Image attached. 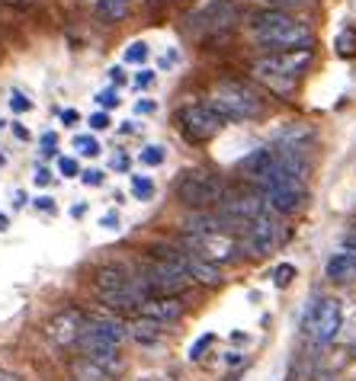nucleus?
<instances>
[{"mask_svg": "<svg viewBox=\"0 0 356 381\" xmlns=\"http://www.w3.org/2000/svg\"><path fill=\"white\" fill-rule=\"evenodd\" d=\"M74 151L84 154V157H96V154H100V144H96V138H90V135H74Z\"/></svg>", "mask_w": 356, "mask_h": 381, "instance_id": "obj_24", "label": "nucleus"}, {"mask_svg": "<svg viewBox=\"0 0 356 381\" xmlns=\"http://www.w3.org/2000/svg\"><path fill=\"white\" fill-rule=\"evenodd\" d=\"M135 314L141 317V320H154V324H174V320H180V314H183V305H180V298H145L138 305V311Z\"/></svg>", "mask_w": 356, "mask_h": 381, "instance_id": "obj_14", "label": "nucleus"}, {"mask_svg": "<svg viewBox=\"0 0 356 381\" xmlns=\"http://www.w3.org/2000/svg\"><path fill=\"white\" fill-rule=\"evenodd\" d=\"M52 151H58V135H42V154H52Z\"/></svg>", "mask_w": 356, "mask_h": 381, "instance_id": "obj_35", "label": "nucleus"}, {"mask_svg": "<svg viewBox=\"0 0 356 381\" xmlns=\"http://www.w3.org/2000/svg\"><path fill=\"white\" fill-rule=\"evenodd\" d=\"M206 106L222 122H247L263 116V100L247 84H238V80H222L212 87Z\"/></svg>", "mask_w": 356, "mask_h": 381, "instance_id": "obj_3", "label": "nucleus"}, {"mask_svg": "<svg viewBox=\"0 0 356 381\" xmlns=\"http://www.w3.org/2000/svg\"><path fill=\"white\" fill-rule=\"evenodd\" d=\"M81 372V378L84 381H106V372L100 369V365H94L90 359H81V362L74 365V375Z\"/></svg>", "mask_w": 356, "mask_h": 381, "instance_id": "obj_23", "label": "nucleus"}, {"mask_svg": "<svg viewBox=\"0 0 356 381\" xmlns=\"http://www.w3.org/2000/svg\"><path fill=\"white\" fill-rule=\"evenodd\" d=\"M344 250L356 257V234H347V237H344Z\"/></svg>", "mask_w": 356, "mask_h": 381, "instance_id": "obj_41", "label": "nucleus"}, {"mask_svg": "<svg viewBox=\"0 0 356 381\" xmlns=\"http://www.w3.org/2000/svg\"><path fill=\"white\" fill-rule=\"evenodd\" d=\"M10 106H13L17 112H26V109H32V100H29L26 94H19V90H17V94L10 96Z\"/></svg>", "mask_w": 356, "mask_h": 381, "instance_id": "obj_31", "label": "nucleus"}, {"mask_svg": "<svg viewBox=\"0 0 356 381\" xmlns=\"http://www.w3.org/2000/svg\"><path fill=\"white\" fill-rule=\"evenodd\" d=\"M0 381H23V378H19V375H13V372H3V369H0Z\"/></svg>", "mask_w": 356, "mask_h": 381, "instance_id": "obj_47", "label": "nucleus"}, {"mask_svg": "<svg viewBox=\"0 0 356 381\" xmlns=\"http://www.w3.org/2000/svg\"><path fill=\"white\" fill-rule=\"evenodd\" d=\"M328 279L337 282V285H347V282H356V257L347 250L334 253L328 260Z\"/></svg>", "mask_w": 356, "mask_h": 381, "instance_id": "obj_16", "label": "nucleus"}, {"mask_svg": "<svg viewBox=\"0 0 356 381\" xmlns=\"http://www.w3.org/2000/svg\"><path fill=\"white\" fill-rule=\"evenodd\" d=\"M36 205L42 208V212H55V199H48V195H42V199H36Z\"/></svg>", "mask_w": 356, "mask_h": 381, "instance_id": "obj_38", "label": "nucleus"}, {"mask_svg": "<svg viewBox=\"0 0 356 381\" xmlns=\"http://www.w3.org/2000/svg\"><path fill=\"white\" fill-rule=\"evenodd\" d=\"M340 324H344V307H340V301L324 298L308 317V334L318 346H328L331 340L340 334Z\"/></svg>", "mask_w": 356, "mask_h": 381, "instance_id": "obj_11", "label": "nucleus"}, {"mask_svg": "<svg viewBox=\"0 0 356 381\" xmlns=\"http://www.w3.org/2000/svg\"><path fill=\"white\" fill-rule=\"evenodd\" d=\"M158 3H160V0H158Z\"/></svg>", "mask_w": 356, "mask_h": 381, "instance_id": "obj_53", "label": "nucleus"}, {"mask_svg": "<svg viewBox=\"0 0 356 381\" xmlns=\"http://www.w3.org/2000/svg\"><path fill=\"white\" fill-rule=\"evenodd\" d=\"M77 119H81V116H77V109H65V112H61V122H65V125H74Z\"/></svg>", "mask_w": 356, "mask_h": 381, "instance_id": "obj_40", "label": "nucleus"}, {"mask_svg": "<svg viewBox=\"0 0 356 381\" xmlns=\"http://www.w3.org/2000/svg\"><path fill=\"white\" fill-rule=\"evenodd\" d=\"M187 270H189V279L202 282V285H218L222 282V270H218V263H209L196 253H187Z\"/></svg>", "mask_w": 356, "mask_h": 381, "instance_id": "obj_17", "label": "nucleus"}, {"mask_svg": "<svg viewBox=\"0 0 356 381\" xmlns=\"http://www.w3.org/2000/svg\"><path fill=\"white\" fill-rule=\"evenodd\" d=\"M96 292L103 298V305L116 311H138V305L148 298L141 279H132L122 266H103L96 272Z\"/></svg>", "mask_w": 356, "mask_h": 381, "instance_id": "obj_4", "label": "nucleus"}, {"mask_svg": "<svg viewBox=\"0 0 356 381\" xmlns=\"http://www.w3.org/2000/svg\"><path fill=\"white\" fill-rule=\"evenodd\" d=\"M36 183H39V186H48V183H52V173H48V170H39V173H36Z\"/></svg>", "mask_w": 356, "mask_h": 381, "instance_id": "obj_43", "label": "nucleus"}, {"mask_svg": "<svg viewBox=\"0 0 356 381\" xmlns=\"http://www.w3.org/2000/svg\"><path fill=\"white\" fill-rule=\"evenodd\" d=\"M138 157H141V164H148V167H160L167 154H164V148H160V144H148V148L141 151Z\"/></svg>", "mask_w": 356, "mask_h": 381, "instance_id": "obj_25", "label": "nucleus"}, {"mask_svg": "<svg viewBox=\"0 0 356 381\" xmlns=\"http://www.w3.org/2000/svg\"><path fill=\"white\" fill-rule=\"evenodd\" d=\"M135 109H138L141 116H148V112H154V109H158V106H154V102H151V100H138V106H135Z\"/></svg>", "mask_w": 356, "mask_h": 381, "instance_id": "obj_39", "label": "nucleus"}, {"mask_svg": "<svg viewBox=\"0 0 356 381\" xmlns=\"http://www.w3.org/2000/svg\"><path fill=\"white\" fill-rule=\"evenodd\" d=\"M77 346L84 349V359H90L94 365H100L106 375H116L122 369V356H119V346L103 340V336H96L90 327H84V334L77 340Z\"/></svg>", "mask_w": 356, "mask_h": 381, "instance_id": "obj_12", "label": "nucleus"}, {"mask_svg": "<svg viewBox=\"0 0 356 381\" xmlns=\"http://www.w3.org/2000/svg\"><path fill=\"white\" fill-rule=\"evenodd\" d=\"M94 100L100 102L103 109H116V106H119V94H116V90H100Z\"/></svg>", "mask_w": 356, "mask_h": 381, "instance_id": "obj_29", "label": "nucleus"}, {"mask_svg": "<svg viewBox=\"0 0 356 381\" xmlns=\"http://www.w3.org/2000/svg\"><path fill=\"white\" fill-rule=\"evenodd\" d=\"M132 193L138 199H151L154 195V179L151 177H132Z\"/></svg>", "mask_w": 356, "mask_h": 381, "instance_id": "obj_26", "label": "nucleus"}, {"mask_svg": "<svg viewBox=\"0 0 356 381\" xmlns=\"http://www.w3.org/2000/svg\"><path fill=\"white\" fill-rule=\"evenodd\" d=\"M141 381H154V378H141Z\"/></svg>", "mask_w": 356, "mask_h": 381, "instance_id": "obj_51", "label": "nucleus"}, {"mask_svg": "<svg viewBox=\"0 0 356 381\" xmlns=\"http://www.w3.org/2000/svg\"><path fill=\"white\" fill-rule=\"evenodd\" d=\"M113 167L116 170H129V157H125V154H116V157H113Z\"/></svg>", "mask_w": 356, "mask_h": 381, "instance_id": "obj_42", "label": "nucleus"}, {"mask_svg": "<svg viewBox=\"0 0 356 381\" xmlns=\"http://www.w3.org/2000/svg\"><path fill=\"white\" fill-rule=\"evenodd\" d=\"M87 327V314L84 311H77V307H65V311H58L52 320L45 324V334L48 340L55 346H74L81 340Z\"/></svg>", "mask_w": 356, "mask_h": 381, "instance_id": "obj_13", "label": "nucleus"}, {"mask_svg": "<svg viewBox=\"0 0 356 381\" xmlns=\"http://www.w3.org/2000/svg\"><path fill=\"white\" fill-rule=\"evenodd\" d=\"M0 167H3V154H0Z\"/></svg>", "mask_w": 356, "mask_h": 381, "instance_id": "obj_50", "label": "nucleus"}, {"mask_svg": "<svg viewBox=\"0 0 356 381\" xmlns=\"http://www.w3.org/2000/svg\"><path fill=\"white\" fill-rule=\"evenodd\" d=\"M353 356H356V346H353Z\"/></svg>", "mask_w": 356, "mask_h": 381, "instance_id": "obj_52", "label": "nucleus"}, {"mask_svg": "<svg viewBox=\"0 0 356 381\" xmlns=\"http://www.w3.org/2000/svg\"><path fill=\"white\" fill-rule=\"evenodd\" d=\"M187 270V253L174 250V247H151V257L141 266V285L148 298H174L189 285Z\"/></svg>", "mask_w": 356, "mask_h": 381, "instance_id": "obj_1", "label": "nucleus"}, {"mask_svg": "<svg viewBox=\"0 0 356 381\" xmlns=\"http://www.w3.org/2000/svg\"><path fill=\"white\" fill-rule=\"evenodd\" d=\"M13 135H17V138H29V131L23 129V125H13Z\"/></svg>", "mask_w": 356, "mask_h": 381, "instance_id": "obj_48", "label": "nucleus"}, {"mask_svg": "<svg viewBox=\"0 0 356 381\" xmlns=\"http://www.w3.org/2000/svg\"><path fill=\"white\" fill-rule=\"evenodd\" d=\"M58 173H61V177H77V160L74 157H61L58 160Z\"/></svg>", "mask_w": 356, "mask_h": 381, "instance_id": "obj_32", "label": "nucleus"}, {"mask_svg": "<svg viewBox=\"0 0 356 381\" xmlns=\"http://www.w3.org/2000/svg\"><path fill=\"white\" fill-rule=\"evenodd\" d=\"M151 80H154V71H138L135 74V87H148Z\"/></svg>", "mask_w": 356, "mask_h": 381, "instance_id": "obj_37", "label": "nucleus"}, {"mask_svg": "<svg viewBox=\"0 0 356 381\" xmlns=\"http://www.w3.org/2000/svg\"><path fill=\"white\" fill-rule=\"evenodd\" d=\"M87 327H90L96 336H103V340H109V343H116V346H119L122 340L129 336V330H125L119 320H113V317H100V314H96V317H87Z\"/></svg>", "mask_w": 356, "mask_h": 381, "instance_id": "obj_18", "label": "nucleus"}, {"mask_svg": "<svg viewBox=\"0 0 356 381\" xmlns=\"http://www.w3.org/2000/svg\"><path fill=\"white\" fill-rule=\"evenodd\" d=\"M174 193H177V199L187 208H193V212H206V208H212L216 202H222L225 199V183H222V177L218 173H212V170H187V173H180L177 183H174Z\"/></svg>", "mask_w": 356, "mask_h": 381, "instance_id": "obj_5", "label": "nucleus"}, {"mask_svg": "<svg viewBox=\"0 0 356 381\" xmlns=\"http://www.w3.org/2000/svg\"><path fill=\"white\" fill-rule=\"evenodd\" d=\"M71 215H74V218H84L87 215V205L81 202V205H71Z\"/></svg>", "mask_w": 356, "mask_h": 381, "instance_id": "obj_44", "label": "nucleus"}, {"mask_svg": "<svg viewBox=\"0 0 356 381\" xmlns=\"http://www.w3.org/2000/svg\"><path fill=\"white\" fill-rule=\"evenodd\" d=\"M148 58V45L145 42H132L129 48H125V65H141Z\"/></svg>", "mask_w": 356, "mask_h": 381, "instance_id": "obj_28", "label": "nucleus"}, {"mask_svg": "<svg viewBox=\"0 0 356 381\" xmlns=\"http://www.w3.org/2000/svg\"><path fill=\"white\" fill-rule=\"evenodd\" d=\"M209 346H212V334H206V336H199L196 343H193V349H189V359H202V353H206Z\"/></svg>", "mask_w": 356, "mask_h": 381, "instance_id": "obj_30", "label": "nucleus"}, {"mask_svg": "<svg viewBox=\"0 0 356 381\" xmlns=\"http://www.w3.org/2000/svg\"><path fill=\"white\" fill-rule=\"evenodd\" d=\"M109 77H113V84H122V80H125V74H122V67H113V71H109Z\"/></svg>", "mask_w": 356, "mask_h": 381, "instance_id": "obj_45", "label": "nucleus"}, {"mask_svg": "<svg viewBox=\"0 0 356 381\" xmlns=\"http://www.w3.org/2000/svg\"><path fill=\"white\" fill-rule=\"evenodd\" d=\"M257 186H260V195L266 199V205H270L276 215H292L308 202V189H305V183L286 177L282 170H276V164H273L270 177H263Z\"/></svg>", "mask_w": 356, "mask_h": 381, "instance_id": "obj_6", "label": "nucleus"}, {"mask_svg": "<svg viewBox=\"0 0 356 381\" xmlns=\"http://www.w3.org/2000/svg\"><path fill=\"white\" fill-rule=\"evenodd\" d=\"M84 183H87V186H103V170H87Z\"/></svg>", "mask_w": 356, "mask_h": 381, "instance_id": "obj_34", "label": "nucleus"}, {"mask_svg": "<svg viewBox=\"0 0 356 381\" xmlns=\"http://www.w3.org/2000/svg\"><path fill=\"white\" fill-rule=\"evenodd\" d=\"M100 224H103V228H109V231H116V228H119V215H116V212H106L103 218H100Z\"/></svg>", "mask_w": 356, "mask_h": 381, "instance_id": "obj_36", "label": "nucleus"}, {"mask_svg": "<svg viewBox=\"0 0 356 381\" xmlns=\"http://www.w3.org/2000/svg\"><path fill=\"white\" fill-rule=\"evenodd\" d=\"M238 19V3L235 0H209L206 7H199L189 17V26L196 29L199 36H218L228 32Z\"/></svg>", "mask_w": 356, "mask_h": 381, "instance_id": "obj_10", "label": "nucleus"}, {"mask_svg": "<svg viewBox=\"0 0 356 381\" xmlns=\"http://www.w3.org/2000/svg\"><path fill=\"white\" fill-rule=\"evenodd\" d=\"M177 125H180V131L187 135V141H193V144L212 141L218 131L225 129V122L218 119L206 102H189V106H183V109L177 112Z\"/></svg>", "mask_w": 356, "mask_h": 381, "instance_id": "obj_8", "label": "nucleus"}, {"mask_svg": "<svg viewBox=\"0 0 356 381\" xmlns=\"http://www.w3.org/2000/svg\"><path fill=\"white\" fill-rule=\"evenodd\" d=\"M129 336L132 340H138V343H145V346H154V343H160V324H154V320H135L132 324V330H129Z\"/></svg>", "mask_w": 356, "mask_h": 381, "instance_id": "obj_20", "label": "nucleus"}, {"mask_svg": "<svg viewBox=\"0 0 356 381\" xmlns=\"http://www.w3.org/2000/svg\"><path fill=\"white\" fill-rule=\"evenodd\" d=\"M273 164H276V154H273V148H257V151H251V154H247V157H244L238 167H241V173L247 179L260 183L263 177H270Z\"/></svg>", "mask_w": 356, "mask_h": 381, "instance_id": "obj_15", "label": "nucleus"}, {"mask_svg": "<svg viewBox=\"0 0 356 381\" xmlns=\"http://www.w3.org/2000/svg\"><path fill=\"white\" fill-rule=\"evenodd\" d=\"M183 243H187L189 253H196V257H202L209 263H218V266L238 260L244 253L241 241L231 237V234H187Z\"/></svg>", "mask_w": 356, "mask_h": 381, "instance_id": "obj_9", "label": "nucleus"}, {"mask_svg": "<svg viewBox=\"0 0 356 381\" xmlns=\"http://www.w3.org/2000/svg\"><path fill=\"white\" fill-rule=\"evenodd\" d=\"M7 224H10V218H7V215H0V231H3Z\"/></svg>", "mask_w": 356, "mask_h": 381, "instance_id": "obj_49", "label": "nucleus"}, {"mask_svg": "<svg viewBox=\"0 0 356 381\" xmlns=\"http://www.w3.org/2000/svg\"><path fill=\"white\" fill-rule=\"evenodd\" d=\"M292 279H295V266H292V263H280V266L273 270V282L280 288H286Z\"/></svg>", "mask_w": 356, "mask_h": 381, "instance_id": "obj_27", "label": "nucleus"}, {"mask_svg": "<svg viewBox=\"0 0 356 381\" xmlns=\"http://www.w3.org/2000/svg\"><path fill=\"white\" fill-rule=\"evenodd\" d=\"M96 17H100V23L113 26L129 17V0H96Z\"/></svg>", "mask_w": 356, "mask_h": 381, "instance_id": "obj_19", "label": "nucleus"}, {"mask_svg": "<svg viewBox=\"0 0 356 381\" xmlns=\"http://www.w3.org/2000/svg\"><path fill=\"white\" fill-rule=\"evenodd\" d=\"M238 241H241L244 253L266 257V253H273L276 247H282V241H286V224H282V218L270 208V212H263L257 221L247 224Z\"/></svg>", "mask_w": 356, "mask_h": 381, "instance_id": "obj_7", "label": "nucleus"}, {"mask_svg": "<svg viewBox=\"0 0 356 381\" xmlns=\"http://www.w3.org/2000/svg\"><path fill=\"white\" fill-rule=\"evenodd\" d=\"M174 61H177V52H167V55L160 58V65H164V67H170V65H174Z\"/></svg>", "mask_w": 356, "mask_h": 381, "instance_id": "obj_46", "label": "nucleus"}, {"mask_svg": "<svg viewBox=\"0 0 356 381\" xmlns=\"http://www.w3.org/2000/svg\"><path fill=\"white\" fill-rule=\"evenodd\" d=\"M109 125H113V122H109V116H106V112H96L94 119H90V129H94V131H106Z\"/></svg>", "mask_w": 356, "mask_h": 381, "instance_id": "obj_33", "label": "nucleus"}, {"mask_svg": "<svg viewBox=\"0 0 356 381\" xmlns=\"http://www.w3.org/2000/svg\"><path fill=\"white\" fill-rule=\"evenodd\" d=\"M334 48H337L340 58H356V29H344L337 42H334Z\"/></svg>", "mask_w": 356, "mask_h": 381, "instance_id": "obj_22", "label": "nucleus"}, {"mask_svg": "<svg viewBox=\"0 0 356 381\" xmlns=\"http://www.w3.org/2000/svg\"><path fill=\"white\" fill-rule=\"evenodd\" d=\"M315 131L308 129V125H289V129H282L280 135H276V144H289V148H302L305 141L311 138Z\"/></svg>", "mask_w": 356, "mask_h": 381, "instance_id": "obj_21", "label": "nucleus"}, {"mask_svg": "<svg viewBox=\"0 0 356 381\" xmlns=\"http://www.w3.org/2000/svg\"><path fill=\"white\" fill-rule=\"evenodd\" d=\"M251 32L260 45L280 48V52L311 45V29L302 19L289 17L286 10H263V13H257L251 19Z\"/></svg>", "mask_w": 356, "mask_h": 381, "instance_id": "obj_2", "label": "nucleus"}]
</instances>
